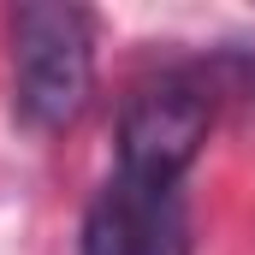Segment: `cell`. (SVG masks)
Listing matches in <instances>:
<instances>
[{"instance_id": "obj_1", "label": "cell", "mask_w": 255, "mask_h": 255, "mask_svg": "<svg viewBox=\"0 0 255 255\" xmlns=\"http://www.w3.org/2000/svg\"><path fill=\"white\" fill-rule=\"evenodd\" d=\"M95 89V18L65 0L12 12V107L30 130H65Z\"/></svg>"}, {"instance_id": "obj_2", "label": "cell", "mask_w": 255, "mask_h": 255, "mask_svg": "<svg viewBox=\"0 0 255 255\" xmlns=\"http://www.w3.org/2000/svg\"><path fill=\"white\" fill-rule=\"evenodd\" d=\"M214 125V83L196 65H160L142 83H130L119 107V172L178 184L196 166Z\"/></svg>"}, {"instance_id": "obj_3", "label": "cell", "mask_w": 255, "mask_h": 255, "mask_svg": "<svg viewBox=\"0 0 255 255\" xmlns=\"http://www.w3.org/2000/svg\"><path fill=\"white\" fill-rule=\"evenodd\" d=\"M77 255H190L184 190L136 172H113L83 208Z\"/></svg>"}]
</instances>
